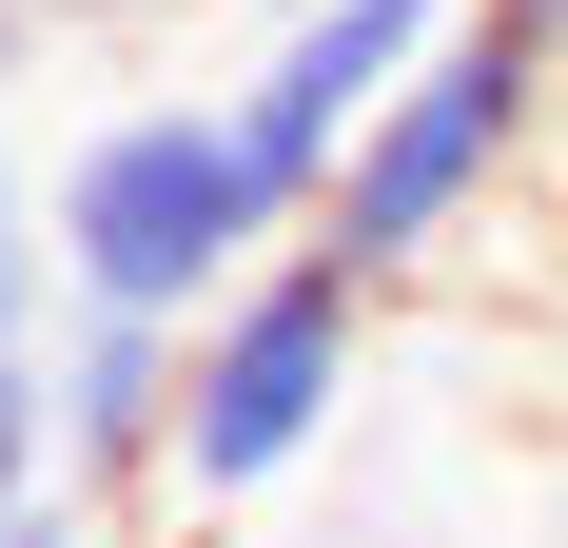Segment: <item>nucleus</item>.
<instances>
[{"label": "nucleus", "instance_id": "f257e3e1", "mask_svg": "<svg viewBox=\"0 0 568 548\" xmlns=\"http://www.w3.org/2000/svg\"><path fill=\"white\" fill-rule=\"evenodd\" d=\"M40 235H59V294L79 314H176L196 333L294 216H275V176H255V138H235V99H118V118H79Z\"/></svg>", "mask_w": 568, "mask_h": 548}, {"label": "nucleus", "instance_id": "f03ea898", "mask_svg": "<svg viewBox=\"0 0 568 548\" xmlns=\"http://www.w3.org/2000/svg\"><path fill=\"white\" fill-rule=\"evenodd\" d=\"M353 353H373V274L314 255V235H275V255L196 314V373H176V509H255L275 470H314L334 412H353Z\"/></svg>", "mask_w": 568, "mask_h": 548}, {"label": "nucleus", "instance_id": "7ed1b4c3", "mask_svg": "<svg viewBox=\"0 0 568 548\" xmlns=\"http://www.w3.org/2000/svg\"><path fill=\"white\" fill-rule=\"evenodd\" d=\"M549 79H568V40H529V20H490V0H470L452 40L393 79V118L353 138V176L314 196V255H353L373 294H393V274H432V255L470 235V196L549 138Z\"/></svg>", "mask_w": 568, "mask_h": 548}, {"label": "nucleus", "instance_id": "20e7f679", "mask_svg": "<svg viewBox=\"0 0 568 548\" xmlns=\"http://www.w3.org/2000/svg\"><path fill=\"white\" fill-rule=\"evenodd\" d=\"M452 20H470V0H294L275 40H255V59L216 79V99H235V138H255V176H275V216H294V235H314V196L353 176V138L393 118V79H412L432 40H452Z\"/></svg>", "mask_w": 568, "mask_h": 548}, {"label": "nucleus", "instance_id": "39448f33", "mask_svg": "<svg viewBox=\"0 0 568 548\" xmlns=\"http://www.w3.org/2000/svg\"><path fill=\"white\" fill-rule=\"evenodd\" d=\"M176 373H196V333L176 314H79L40 353V412H59V490H176Z\"/></svg>", "mask_w": 568, "mask_h": 548}, {"label": "nucleus", "instance_id": "423d86ee", "mask_svg": "<svg viewBox=\"0 0 568 548\" xmlns=\"http://www.w3.org/2000/svg\"><path fill=\"white\" fill-rule=\"evenodd\" d=\"M59 490V412H40V353H0V529Z\"/></svg>", "mask_w": 568, "mask_h": 548}, {"label": "nucleus", "instance_id": "0eeeda50", "mask_svg": "<svg viewBox=\"0 0 568 548\" xmlns=\"http://www.w3.org/2000/svg\"><path fill=\"white\" fill-rule=\"evenodd\" d=\"M40 255H59V235H40V176H20V138H0V353H20V294H40Z\"/></svg>", "mask_w": 568, "mask_h": 548}, {"label": "nucleus", "instance_id": "6e6552de", "mask_svg": "<svg viewBox=\"0 0 568 548\" xmlns=\"http://www.w3.org/2000/svg\"><path fill=\"white\" fill-rule=\"evenodd\" d=\"M20 40H138V20H176V0H0Z\"/></svg>", "mask_w": 568, "mask_h": 548}, {"label": "nucleus", "instance_id": "1a4fd4ad", "mask_svg": "<svg viewBox=\"0 0 568 548\" xmlns=\"http://www.w3.org/2000/svg\"><path fill=\"white\" fill-rule=\"evenodd\" d=\"M0 548H118V529H99V490H40V509H20Z\"/></svg>", "mask_w": 568, "mask_h": 548}, {"label": "nucleus", "instance_id": "9d476101", "mask_svg": "<svg viewBox=\"0 0 568 548\" xmlns=\"http://www.w3.org/2000/svg\"><path fill=\"white\" fill-rule=\"evenodd\" d=\"M490 20H529V40H568V0H490Z\"/></svg>", "mask_w": 568, "mask_h": 548}, {"label": "nucleus", "instance_id": "9b49d317", "mask_svg": "<svg viewBox=\"0 0 568 548\" xmlns=\"http://www.w3.org/2000/svg\"><path fill=\"white\" fill-rule=\"evenodd\" d=\"M0 79H20V20H0Z\"/></svg>", "mask_w": 568, "mask_h": 548}, {"label": "nucleus", "instance_id": "f8f14e48", "mask_svg": "<svg viewBox=\"0 0 568 548\" xmlns=\"http://www.w3.org/2000/svg\"><path fill=\"white\" fill-rule=\"evenodd\" d=\"M275 20H294V0H275Z\"/></svg>", "mask_w": 568, "mask_h": 548}]
</instances>
